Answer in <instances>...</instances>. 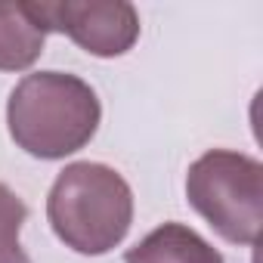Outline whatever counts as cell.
<instances>
[{
    "label": "cell",
    "mask_w": 263,
    "mask_h": 263,
    "mask_svg": "<svg viewBox=\"0 0 263 263\" xmlns=\"http://www.w3.org/2000/svg\"><path fill=\"white\" fill-rule=\"evenodd\" d=\"M102 118L96 90L68 71L25 74L7 102V127L13 143L44 161L81 152Z\"/></svg>",
    "instance_id": "cell-1"
},
{
    "label": "cell",
    "mask_w": 263,
    "mask_h": 263,
    "mask_svg": "<svg viewBox=\"0 0 263 263\" xmlns=\"http://www.w3.org/2000/svg\"><path fill=\"white\" fill-rule=\"evenodd\" d=\"M47 220L65 248L87 257L108 254L134 223V189L108 164L74 161L47 195Z\"/></svg>",
    "instance_id": "cell-2"
},
{
    "label": "cell",
    "mask_w": 263,
    "mask_h": 263,
    "mask_svg": "<svg viewBox=\"0 0 263 263\" xmlns=\"http://www.w3.org/2000/svg\"><path fill=\"white\" fill-rule=\"evenodd\" d=\"M189 204L232 245H257L263 226V164L232 149H211L186 174Z\"/></svg>",
    "instance_id": "cell-3"
},
{
    "label": "cell",
    "mask_w": 263,
    "mask_h": 263,
    "mask_svg": "<svg viewBox=\"0 0 263 263\" xmlns=\"http://www.w3.org/2000/svg\"><path fill=\"white\" fill-rule=\"evenodd\" d=\"M37 13L47 34L62 31L99 59L124 56L140 37V13L127 0H41Z\"/></svg>",
    "instance_id": "cell-4"
},
{
    "label": "cell",
    "mask_w": 263,
    "mask_h": 263,
    "mask_svg": "<svg viewBox=\"0 0 263 263\" xmlns=\"http://www.w3.org/2000/svg\"><path fill=\"white\" fill-rule=\"evenodd\" d=\"M47 41L37 0H0V71L31 68Z\"/></svg>",
    "instance_id": "cell-5"
},
{
    "label": "cell",
    "mask_w": 263,
    "mask_h": 263,
    "mask_svg": "<svg viewBox=\"0 0 263 263\" xmlns=\"http://www.w3.org/2000/svg\"><path fill=\"white\" fill-rule=\"evenodd\" d=\"M124 263H226L211 241L183 223H161L127 251Z\"/></svg>",
    "instance_id": "cell-6"
},
{
    "label": "cell",
    "mask_w": 263,
    "mask_h": 263,
    "mask_svg": "<svg viewBox=\"0 0 263 263\" xmlns=\"http://www.w3.org/2000/svg\"><path fill=\"white\" fill-rule=\"evenodd\" d=\"M25 220H28V204L7 183H0V263H31V257L19 241Z\"/></svg>",
    "instance_id": "cell-7"
}]
</instances>
